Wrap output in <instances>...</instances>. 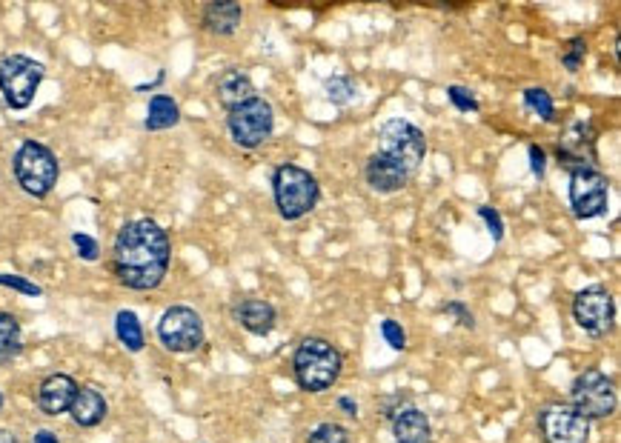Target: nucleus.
Segmentation results:
<instances>
[{
    "label": "nucleus",
    "instance_id": "1",
    "mask_svg": "<svg viewBox=\"0 0 621 443\" xmlns=\"http://www.w3.org/2000/svg\"><path fill=\"white\" fill-rule=\"evenodd\" d=\"M172 261V243L161 223L138 218L121 226L112 243V272L121 286L149 292L164 283Z\"/></svg>",
    "mask_w": 621,
    "mask_h": 443
},
{
    "label": "nucleus",
    "instance_id": "2",
    "mask_svg": "<svg viewBox=\"0 0 621 443\" xmlns=\"http://www.w3.org/2000/svg\"><path fill=\"white\" fill-rule=\"evenodd\" d=\"M344 372V352L327 338L310 335L292 352V378L307 395H321L332 389Z\"/></svg>",
    "mask_w": 621,
    "mask_h": 443
},
{
    "label": "nucleus",
    "instance_id": "3",
    "mask_svg": "<svg viewBox=\"0 0 621 443\" xmlns=\"http://www.w3.org/2000/svg\"><path fill=\"white\" fill-rule=\"evenodd\" d=\"M272 201L284 221H301L321 201V183L298 163H281L272 172Z\"/></svg>",
    "mask_w": 621,
    "mask_h": 443
},
{
    "label": "nucleus",
    "instance_id": "4",
    "mask_svg": "<svg viewBox=\"0 0 621 443\" xmlns=\"http://www.w3.org/2000/svg\"><path fill=\"white\" fill-rule=\"evenodd\" d=\"M12 172H15L18 186L32 198H46L61 178V166H58L55 152L38 141H23L18 146V152L12 158Z\"/></svg>",
    "mask_w": 621,
    "mask_h": 443
},
{
    "label": "nucleus",
    "instance_id": "5",
    "mask_svg": "<svg viewBox=\"0 0 621 443\" xmlns=\"http://www.w3.org/2000/svg\"><path fill=\"white\" fill-rule=\"evenodd\" d=\"M378 155L401 163L410 175L418 172V166L427 158V135L407 118H390L378 126Z\"/></svg>",
    "mask_w": 621,
    "mask_h": 443
},
{
    "label": "nucleus",
    "instance_id": "6",
    "mask_svg": "<svg viewBox=\"0 0 621 443\" xmlns=\"http://www.w3.org/2000/svg\"><path fill=\"white\" fill-rule=\"evenodd\" d=\"M46 69L41 61L26 58V55H6L0 61V95L9 109L23 112L29 109L38 89H41Z\"/></svg>",
    "mask_w": 621,
    "mask_h": 443
},
{
    "label": "nucleus",
    "instance_id": "7",
    "mask_svg": "<svg viewBox=\"0 0 621 443\" xmlns=\"http://www.w3.org/2000/svg\"><path fill=\"white\" fill-rule=\"evenodd\" d=\"M227 129L229 138L241 149H258L270 141L275 132V109L267 98L255 95L252 101L241 103L227 112Z\"/></svg>",
    "mask_w": 621,
    "mask_h": 443
},
{
    "label": "nucleus",
    "instance_id": "8",
    "mask_svg": "<svg viewBox=\"0 0 621 443\" xmlns=\"http://www.w3.org/2000/svg\"><path fill=\"white\" fill-rule=\"evenodd\" d=\"M616 383L601 369H584L570 386V406L587 421H604L616 412Z\"/></svg>",
    "mask_w": 621,
    "mask_h": 443
},
{
    "label": "nucleus",
    "instance_id": "9",
    "mask_svg": "<svg viewBox=\"0 0 621 443\" xmlns=\"http://www.w3.org/2000/svg\"><path fill=\"white\" fill-rule=\"evenodd\" d=\"M567 195H570V212L576 221H593V218L607 215L610 209V181L596 166L570 172Z\"/></svg>",
    "mask_w": 621,
    "mask_h": 443
},
{
    "label": "nucleus",
    "instance_id": "10",
    "mask_svg": "<svg viewBox=\"0 0 621 443\" xmlns=\"http://www.w3.org/2000/svg\"><path fill=\"white\" fill-rule=\"evenodd\" d=\"M204 321L192 306H169L158 321V341L175 355H189L204 346Z\"/></svg>",
    "mask_w": 621,
    "mask_h": 443
},
{
    "label": "nucleus",
    "instance_id": "11",
    "mask_svg": "<svg viewBox=\"0 0 621 443\" xmlns=\"http://www.w3.org/2000/svg\"><path fill=\"white\" fill-rule=\"evenodd\" d=\"M573 321L581 332L604 338L616 326V298L607 286H587L573 298Z\"/></svg>",
    "mask_w": 621,
    "mask_h": 443
},
{
    "label": "nucleus",
    "instance_id": "12",
    "mask_svg": "<svg viewBox=\"0 0 621 443\" xmlns=\"http://www.w3.org/2000/svg\"><path fill=\"white\" fill-rule=\"evenodd\" d=\"M536 421L544 443H590V421L579 415L570 403L541 406Z\"/></svg>",
    "mask_w": 621,
    "mask_h": 443
},
{
    "label": "nucleus",
    "instance_id": "13",
    "mask_svg": "<svg viewBox=\"0 0 621 443\" xmlns=\"http://www.w3.org/2000/svg\"><path fill=\"white\" fill-rule=\"evenodd\" d=\"M559 163L567 172L596 166L599 169V152H596V126L590 121H573L559 138Z\"/></svg>",
    "mask_w": 621,
    "mask_h": 443
},
{
    "label": "nucleus",
    "instance_id": "14",
    "mask_svg": "<svg viewBox=\"0 0 621 443\" xmlns=\"http://www.w3.org/2000/svg\"><path fill=\"white\" fill-rule=\"evenodd\" d=\"M410 178L413 175L401 163L390 161V158H384L378 152H373L367 158V166H364V181H367V186L373 189L375 195H395V192H401L410 183Z\"/></svg>",
    "mask_w": 621,
    "mask_h": 443
},
{
    "label": "nucleus",
    "instance_id": "15",
    "mask_svg": "<svg viewBox=\"0 0 621 443\" xmlns=\"http://www.w3.org/2000/svg\"><path fill=\"white\" fill-rule=\"evenodd\" d=\"M75 392H78V381L72 375L55 372V375L43 378L41 386H38V409L49 418L66 415L72 401H75Z\"/></svg>",
    "mask_w": 621,
    "mask_h": 443
},
{
    "label": "nucleus",
    "instance_id": "16",
    "mask_svg": "<svg viewBox=\"0 0 621 443\" xmlns=\"http://www.w3.org/2000/svg\"><path fill=\"white\" fill-rule=\"evenodd\" d=\"M232 318L241 323V329H247L249 335L267 338L278 323V309L270 301H261V298H244V301L235 303Z\"/></svg>",
    "mask_w": 621,
    "mask_h": 443
},
{
    "label": "nucleus",
    "instance_id": "17",
    "mask_svg": "<svg viewBox=\"0 0 621 443\" xmlns=\"http://www.w3.org/2000/svg\"><path fill=\"white\" fill-rule=\"evenodd\" d=\"M393 438L395 443H430L433 423L427 418V412L413 403L401 406L393 415Z\"/></svg>",
    "mask_w": 621,
    "mask_h": 443
},
{
    "label": "nucleus",
    "instance_id": "18",
    "mask_svg": "<svg viewBox=\"0 0 621 443\" xmlns=\"http://www.w3.org/2000/svg\"><path fill=\"white\" fill-rule=\"evenodd\" d=\"M258 92H255V83L249 78L244 69H238V66H229L224 69L221 75H218V81H215V98L218 103L224 106V109H235V106H241V103L252 101Z\"/></svg>",
    "mask_w": 621,
    "mask_h": 443
},
{
    "label": "nucleus",
    "instance_id": "19",
    "mask_svg": "<svg viewBox=\"0 0 621 443\" xmlns=\"http://www.w3.org/2000/svg\"><path fill=\"white\" fill-rule=\"evenodd\" d=\"M106 412H109V403L101 395V389H95V386H78L75 401L69 406L72 421L83 426V429H92V426L104 423Z\"/></svg>",
    "mask_w": 621,
    "mask_h": 443
},
{
    "label": "nucleus",
    "instance_id": "20",
    "mask_svg": "<svg viewBox=\"0 0 621 443\" xmlns=\"http://www.w3.org/2000/svg\"><path fill=\"white\" fill-rule=\"evenodd\" d=\"M244 23V6L235 0H221V3H209L204 9V29L215 38H229L241 29Z\"/></svg>",
    "mask_w": 621,
    "mask_h": 443
},
{
    "label": "nucleus",
    "instance_id": "21",
    "mask_svg": "<svg viewBox=\"0 0 621 443\" xmlns=\"http://www.w3.org/2000/svg\"><path fill=\"white\" fill-rule=\"evenodd\" d=\"M181 123V106L169 95H152L149 106H146L144 126L149 132H164Z\"/></svg>",
    "mask_w": 621,
    "mask_h": 443
},
{
    "label": "nucleus",
    "instance_id": "22",
    "mask_svg": "<svg viewBox=\"0 0 621 443\" xmlns=\"http://www.w3.org/2000/svg\"><path fill=\"white\" fill-rule=\"evenodd\" d=\"M115 335H118V341L124 343L126 352H144L146 346L144 326H141L138 315H135L132 309H121V312L115 315Z\"/></svg>",
    "mask_w": 621,
    "mask_h": 443
},
{
    "label": "nucleus",
    "instance_id": "23",
    "mask_svg": "<svg viewBox=\"0 0 621 443\" xmlns=\"http://www.w3.org/2000/svg\"><path fill=\"white\" fill-rule=\"evenodd\" d=\"M21 349V321L12 312H0V363L15 361Z\"/></svg>",
    "mask_w": 621,
    "mask_h": 443
},
{
    "label": "nucleus",
    "instance_id": "24",
    "mask_svg": "<svg viewBox=\"0 0 621 443\" xmlns=\"http://www.w3.org/2000/svg\"><path fill=\"white\" fill-rule=\"evenodd\" d=\"M524 106H527L533 115H539L544 123L559 121V115H556V103H553V95H550L544 86H530V89H524Z\"/></svg>",
    "mask_w": 621,
    "mask_h": 443
},
{
    "label": "nucleus",
    "instance_id": "25",
    "mask_svg": "<svg viewBox=\"0 0 621 443\" xmlns=\"http://www.w3.org/2000/svg\"><path fill=\"white\" fill-rule=\"evenodd\" d=\"M324 92L332 106H350L358 98V83L350 75H332L324 81Z\"/></svg>",
    "mask_w": 621,
    "mask_h": 443
},
{
    "label": "nucleus",
    "instance_id": "26",
    "mask_svg": "<svg viewBox=\"0 0 621 443\" xmlns=\"http://www.w3.org/2000/svg\"><path fill=\"white\" fill-rule=\"evenodd\" d=\"M559 61H561V66L570 72V75H576L581 66H584V61H587V38L576 35V38H570V41L561 43Z\"/></svg>",
    "mask_w": 621,
    "mask_h": 443
},
{
    "label": "nucleus",
    "instance_id": "27",
    "mask_svg": "<svg viewBox=\"0 0 621 443\" xmlns=\"http://www.w3.org/2000/svg\"><path fill=\"white\" fill-rule=\"evenodd\" d=\"M307 443H352V435L341 423H321L307 435Z\"/></svg>",
    "mask_w": 621,
    "mask_h": 443
},
{
    "label": "nucleus",
    "instance_id": "28",
    "mask_svg": "<svg viewBox=\"0 0 621 443\" xmlns=\"http://www.w3.org/2000/svg\"><path fill=\"white\" fill-rule=\"evenodd\" d=\"M447 98H450V103H453V109L464 112V115H476L478 109H481L476 92H473V89H467V86H458V83L447 86Z\"/></svg>",
    "mask_w": 621,
    "mask_h": 443
},
{
    "label": "nucleus",
    "instance_id": "29",
    "mask_svg": "<svg viewBox=\"0 0 621 443\" xmlns=\"http://www.w3.org/2000/svg\"><path fill=\"white\" fill-rule=\"evenodd\" d=\"M378 329H381V338L384 343L395 349V352H404L407 349V332H404V326L393 318H384V321L378 323Z\"/></svg>",
    "mask_w": 621,
    "mask_h": 443
},
{
    "label": "nucleus",
    "instance_id": "30",
    "mask_svg": "<svg viewBox=\"0 0 621 443\" xmlns=\"http://www.w3.org/2000/svg\"><path fill=\"white\" fill-rule=\"evenodd\" d=\"M0 286L15 289V292H21V295H29V298H41L43 295V289L38 283L23 278V275H9V272H0Z\"/></svg>",
    "mask_w": 621,
    "mask_h": 443
},
{
    "label": "nucleus",
    "instance_id": "31",
    "mask_svg": "<svg viewBox=\"0 0 621 443\" xmlns=\"http://www.w3.org/2000/svg\"><path fill=\"white\" fill-rule=\"evenodd\" d=\"M72 243H75V249H78V258L86 263H95L101 258V243L95 241L92 235H86V232H75L72 235Z\"/></svg>",
    "mask_w": 621,
    "mask_h": 443
},
{
    "label": "nucleus",
    "instance_id": "32",
    "mask_svg": "<svg viewBox=\"0 0 621 443\" xmlns=\"http://www.w3.org/2000/svg\"><path fill=\"white\" fill-rule=\"evenodd\" d=\"M441 312L444 315H450V318H456L458 326H464V329H476V315L470 312V306L464 301H447L444 306H441Z\"/></svg>",
    "mask_w": 621,
    "mask_h": 443
},
{
    "label": "nucleus",
    "instance_id": "33",
    "mask_svg": "<svg viewBox=\"0 0 621 443\" xmlns=\"http://www.w3.org/2000/svg\"><path fill=\"white\" fill-rule=\"evenodd\" d=\"M478 218L487 223V232H490L493 243L504 241V218H501L498 209H493V206H478Z\"/></svg>",
    "mask_w": 621,
    "mask_h": 443
},
{
    "label": "nucleus",
    "instance_id": "34",
    "mask_svg": "<svg viewBox=\"0 0 621 443\" xmlns=\"http://www.w3.org/2000/svg\"><path fill=\"white\" fill-rule=\"evenodd\" d=\"M527 155H530V172H533L536 178H544V172H547V152H544V146L530 143V146H527Z\"/></svg>",
    "mask_w": 621,
    "mask_h": 443
},
{
    "label": "nucleus",
    "instance_id": "35",
    "mask_svg": "<svg viewBox=\"0 0 621 443\" xmlns=\"http://www.w3.org/2000/svg\"><path fill=\"white\" fill-rule=\"evenodd\" d=\"M335 403H338V409H341L347 418H358V403H355V398H350V395H341Z\"/></svg>",
    "mask_w": 621,
    "mask_h": 443
},
{
    "label": "nucleus",
    "instance_id": "36",
    "mask_svg": "<svg viewBox=\"0 0 621 443\" xmlns=\"http://www.w3.org/2000/svg\"><path fill=\"white\" fill-rule=\"evenodd\" d=\"M35 443H61V441H58V435H55L52 429H38V432H35Z\"/></svg>",
    "mask_w": 621,
    "mask_h": 443
},
{
    "label": "nucleus",
    "instance_id": "37",
    "mask_svg": "<svg viewBox=\"0 0 621 443\" xmlns=\"http://www.w3.org/2000/svg\"><path fill=\"white\" fill-rule=\"evenodd\" d=\"M0 443H18V438H15V432H9V429L0 426Z\"/></svg>",
    "mask_w": 621,
    "mask_h": 443
},
{
    "label": "nucleus",
    "instance_id": "38",
    "mask_svg": "<svg viewBox=\"0 0 621 443\" xmlns=\"http://www.w3.org/2000/svg\"><path fill=\"white\" fill-rule=\"evenodd\" d=\"M0 409H3V392H0Z\"/></svg>",
    "mask_w": 621,
    "mask_h": 443
}]
</instances>
